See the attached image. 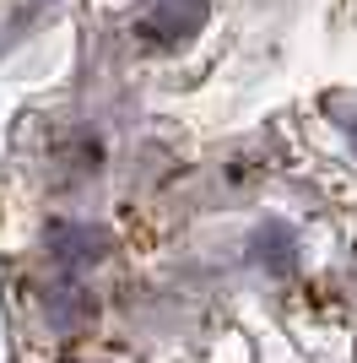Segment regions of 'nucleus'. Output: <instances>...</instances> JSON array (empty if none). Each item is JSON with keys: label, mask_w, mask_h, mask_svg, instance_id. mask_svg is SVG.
I'll return each instance as SVG.
<instances>
[{"label": "nucleus", "mask_w": 357, "mask_h": 363, "mask_svg": "<svg viewBox=\"0 0 357 363\" xmlns=\"http://www.w3.org/2000/svg\"><path fill=\"white\" fill-rule=\"evenodd\" d=\"M195 28H200V0H157V11L135 33H141V44H178Z\"/></svg>", "instance_id": "obj_1"}, {"label": "nucleus", "mask_w": 357, "mask_h": 363, "mask_svg": "<svg viewBox=\"0 0 357 363\" xmlns=\"http://www.w3.org/2000/svg\"><path fill=\"white\" fill-rule=\"evenodd\" d=\"M249 255L260 260V266H271V272H293L298 266V239L287 223H266L260 233L249 239Z\"/></svg>", "instance_id": "obj_3"}, {"label": "nucleus", "mask_w": 357, "mask_h": 363, "mask_svg": "<svg viewBox=\"0 0 357 363\" xmlns=\"http://www.w3.org/2000/svg\"><path fill=\"white\" fill-rule=\"evenodd\" d=\"M87 309H92V298L76 288L71 277L49 293V320H55V325H81V320H87Z\"/></svg>", "instance_id": "obj_4"}, {"label": "nucleus", "mask_w": 357, "mask_h": 363, "mask_svg": "<svg viewBox=\"0 0 357 363\" xmlns=\"http://www.w3.org/2000/svg\"><path fill=\"white\" fill-rule=\"evenodd\" d=\"M49 250L65 266H92V260L108 255V233H98L92 223H55L49 228Z\"/></svg>", "instance_id": "obj_2"}]
</instances>
